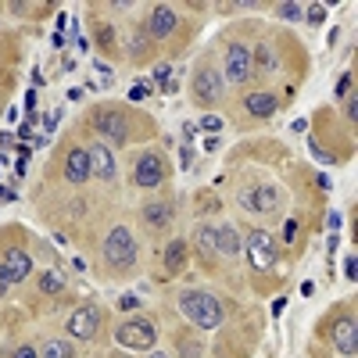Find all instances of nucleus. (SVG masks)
I'll return each mask as SVG.
<instances>
[{"label": "nucleus", "mask_w": 358, "mask_h": 358, "mask_svg": "<svg viewBox=\"0 0 358 358\" xmlns=\"http://www.w3.org/2000/svg\"><path fill=\"white\" fill-rule=\"evenodd\" d=\"M179 308H183V315L197 326V330H215V326L222 322V305L215 301L212 294L187 290L183 297H179Z\"/></svg>", "instance_id": "f257e3e1"}, {"label": "nucleus", "mask_w": 358, "mask_h": 358, "mask_svg": "<svg viewBox=\"0 0 358 358\" xmlns=\"http://www.w3.org/2000/svg\"><path fill=\"white\" fill-rule=\"evenodd\" d=\"M115 341L129 351H151L155 341H158V330H155L151 319H129L115 330Z\"/></svg>", "instance_id": "f03ea898"}, {"label": "nucleus", "mask_w": 358, "mask_h": 358, "mask_svg": "<svg viewBox=\"0 0 358 358\" xmlns=\"http://www.w3.org/2000/svg\"><path fill=\"white\" fill-rule=\"evenodd\" d=\"M104 258H108V265H115V268H129V265H133L136 244H133V233H129L126 226H115V229L108 233V241H104Z\"/></svg>", "instance_id": "7ed1b4c3"}, {"label": "nucleus", "mask_w": 358, "mask_h": 358, "mask_svg": "<svg viewBox=\"0 0 358 358\" xmlns=\"http://www.w3.org/2000/svg\"><path fill=\"white\" fill-rule=\"evenodd\" d=\"M248 258H251V265L258 268V273H265V268L276 265L280 248L273 244V236H268L265 229H251L248 233Z\"/></svg>", "instance_id": "20e7f679"}, {"label": "nucleus", "mask_w": 358, "mask_h": 358, "mask_svg": "<svg viewBox=\"0 0 358 358\" xmlns=\"http://www.w3.org/2000/svg\"><path fill=\"white\" fill-rule=\"evenodd\" d=\"M241 208H248V212H255V215L276 212V208H280V187H273V183L244 187V190H241Z\"/></svg>", "instance_id": "39448f33"}, {"label": "nucleus", "mask_w": 358, "mask_h": 358, "mask_svg": "<svg viewBox=\"0 0 358 358\" xmlns=\"http://www.w3.org/2000/svg\"><path fill=\"white\" fill-rule=\"evenodd\" d=\"M226 76L233 86H244L251 79V50L244 43H229L226 50Z\"/></svg>", "instance_id": "423d86ee"}, {"label": "nucleus", "mask_w": 358, "mask_h": 358, "mask_svg": "<svg viewBox=\"0 0 358 358\" xmlns=\"http://www.w3.org/2000/svg\"><path fill=\"white\" fill-rule=\"evenodd\" d=\"M94 129L115 143H126V115L115 108H97L94 111Z\"/></svg>", "instance_id": "0eeeda50"}, {"label": "nucleus", "mask_w": 358, "mask_h": 358, "mask_svg": "<svg viewBox=\"0 0 358 358\" xmlns=\"http://www.w3.org/2000/svg\"><path fill=\"white\" fill-rule=\"evenodd\" d=\"M97 330H101V308H97V305H83V308H76V312L69 315V334H72V337L90 341Z\"/></svg>", "instance_id": "6e6552de"}, {"label": "nucleus", "mask_w": 358, "mask_h": 358, "mask_svg": "<svg viewBox=\"0 0 358 358\" xmlns=\"http://www.w3.org/2000/svg\"><path fill=\"white\" fill-rule=\"evenodd\" d=\"M194 97L197 104H219L222 101V79L212 69H197L194 72Z\"/></svg>", "instance_id": "1a4fd4ad"}, {"label": "nucleus", "mask_w": 358, "mask_h": 358, "mask_svg": "<svg viewBox=\"0 0 358 358\" xmlns=\"http://www.w3.org/2000/svg\"><path fill=\"white\" fill-rule=\"evenodd\" d=\"M133 179H136V187H143V190L162 187V179H165L162 155H140L136 158V169H133Z\"/></svg>", "instance_id": "9d476101"}, {"label": "nucleus", "mask_w": 358, "mask_h": 358, "mask_svg": "<svg viewBox=\"0 0 358 358\" xmlns=\"http://www.w3.org/2000/svg\"><path fill=\"white\" fill-rule=\"evenodd\" d=\"M86 155H90V172H94V176H101L104 183H111V179L118 176V169H115V155L108 151L104 143L86 147Z\"/></svg>", "instance_id": "9b49d317"}, {"label": "nucleus", "mask_w": 358, "mask_h": 358, "mask_svg": "<svg viewBox=\"0 0 358 358\" xmlns=\"http://www.w3.org/2000/svg\"><path fill=\"white\" fill-rule=\"evenodd\" d=\"M4 268H8L11 283H22V280H29V273H33V258H29V251H22V248H11L4 255Z\"/></svg>", "instance_id": "f8f14e48"}, {"label": "nucleus", "mask_w": 358, "mask_h": 358, "mask_svg": "<svg viewBox=\"0 0 358 358\" xmlns=\"http://www.w3.org/2000/svg\"><path fill=\"white\" fill-rule=\"evenodd\" d=\"M90 176H94V172H90V155L83 151V147H76V151H69V158H65V179H69V183H86V179Z\"/></svg>", "instance_id": "ddd939ff"}, {"label": "nucleus", "mask_w": 358, "mask_h": 358, "mask_svg": "<svg viewBox=\"0 0 358 358\" xmlns=\"http://www.w3.org/2000/svg\"><path fill=\"white\" fill-rule=\"evenodd\" d=\"M241 251H244V244H241V236H236V229H233V226H219V229H215V255L236 258Z\"/></svg>", "instance_id": "4468645a"}, {"label": "nucleus", "mask_w": 358, "mask_h": 358, "mask_svg": "<svg viewBox=\"0 0 358 358\" xmlns=\"http://www.w3.org/2000/svg\"><path fill=\"white\" fill-rule=\"evenodd\" d=\"M334 344H337V351H344L348 358L355 355V319H351V315L334 322Z\"/></svg>", "instance_id": "2eb2a0df"}, {"label": "nucleus", "mask_w": 358, "mask_h": 358, "mask_svg": "<svg viewBox=\"0 0 358 358\" xmlns=\"http://www.w3.org/2000/svg\"><path fill=\"white\" fill-rule=\"evenodd\" d=\"M172 29H176V11L172 8H155V15H151V36L165 40V36H172Z\"/></svg>", "instance_id": "dca6fc26"}, {"label": "nucleus", "mask_w": 358, "mask_h": 358, "mask_svg": "<svg viewBox=\"0 0 358 358\" xmlns=\"http://www.w3.org/2000/svg\"><path fill=\"white\" fill-rule=\"evenodd\" d=\"M255 65H258V72L273 76V72H280V57H276V50L268 47V43H258V50L251 54V69H255Z\"/></svg>", "instance_id": "f3484780"}, {"label": "nucleus", "mask_w": 358, "mask_h": 358, "mask_svg": "<svg viewBox=\"0 0 358 358\" xmlns=\"http://www.w3.org/2000/svg\"><path fill=\"white\" fill-rule=\"evenodd\" d=\"M165 268L172 276H179L187 268V244L183 241H172L169 248H165Z\"/></svg>", "instance_id": "a211bd4d"}, {"label": "nucleus", "mask_w": 358, "mask_h": 358, "mask_svg": "<svg viewBox=\"0 0 358 358\" xmlns=\"http://www.w3.org/2000/svg\"><path fill=\"white\" fill-rule=\"evenodd\" d=\"M143 222L151 226V229H162L172 222V204H147L143 208Z\"/></svg>", "instance_id": "6ab92c4d"}, {"label": "nucleus", "mask_w": 358, "mask_h": 358, "mask_svg": "<svg viewBox=\"0 0 358 358\" xmlns=\"http://www.w3.org/2000/svg\"><path fill=\"white\" fill-rule=\"evenodd\" d=\"M248 111L255 115V118H268L276 111V97L273 94H251L248 97Z\"/></svg>", "instance_id": "aec40b11"}, {"label": "nucleus", "mask_w": 358, "mask_h": 358, "mask_svg": "<svg viewBox=\"0 0 358 358\" xmlns=\"http://www.w3.org/2000/svg\"><path fill=\"white\" fill-rule=\"evenodd\" d=\"M194 248H197L201 258H212V255H215V229H212V226H197Z\"/></svg>", "instance_id": "412c9836"}, {"label": "nucleus", "mask_w": 358, "mask_h": 358, "mask_svg": "<svg viewBox=\"0 0 358 358\" xmlns=\"http://www.w3.org/2000/svg\"><path fill=\"white\" fill-rule=\"evenodd\" d=\"M40 290L43 294H62L65 290V273L62 268H47V273H40Z\"/></svg>", "instance_id": "4be33fe9"}, {"label": "nucleus", "mask_w": 358, "mask_h": 358, "mask_svg": "<svg viewBox=\"0 0 358 358\" xmlns=\"http://www.w3.org/2000/svg\"><path fill=\"white\" fill-rule=\"evenodd\" d=\"M155 83H158L162 94H176V76H172L169 65H158V69H155Z\"/></svg>", "instance_id": "5701e85b"}, {"label": "nucleus", "mask_w": 358, "mask_h": 358, "mask_svg": "<svg viewBox=\"0 0 358 358\" xmlns=\"http://www.w3.org/2000/svg\"><path fill=\"white\" fill-rule=\"evenodd\" d=\"M43 358H72V344H65V341H50V344L43 348Z\"/></svg>", "instance_id": "b1692460"}, {"label": "nucleus", "mask_w": 358, "mask_h": 358, "mask_svg": "<svg viewBox=\"0 0 358 358\" xmlns=\"http://www.w3.org/2000/svg\"><path fill=\"white\" fill-rule=\"evenodd\" d=\"M308 25H322L326 22V8L322 4H312V8H305V15H301Z\"/></svg>", "instance_id": "393cba45"}, {"label": "nucleus", "mask_w": 358, "mask_h": 358, "mask_svg": "<svg viewBox=\"0 0 358 358\" xmlns=\"http://www.w3.org/2000/svg\"><path fill=\"white\" fill-rule=\"evenodd\" d=\"M276 15H280V18H287V22H297V18L305 15V8H301V4H280V8H276Z\"/></svg>", "instance_id": "a878e982"}, {"label": "nucleus", "mask_w": 358, "mask_h": 358, "mask_svg": "<svg viewBox=\"0 0 358 358\" xmlns=\"http://www.w3.org/2000/svg\"><path fill=\"white\" fill-rule=\"evenodd\" d=\"M97 43H101V50H115V33H111V25H101V29H97Z\"/></svg>", "instance_id": "bb28decb"}, {"label": "nucleus", "mask_w": 358, "mask_h": 358, "mask_svg": "<svg viewBox=\"0 0 358 358\" xmlns=\"http://www.w3.org/2000/svg\"><path fill=\"white\" fill-rule=\"evenodd\" d=\"M197 129H204V133H212V136H215V133L222 129V118H219V115H204Z\"/></svg>", "instance_id": "cd10ccee"}, {"label": "nucleus", "mask_w": 358, "mask_h": 358, "mask_svg": "<svg viewBox=\"0 0 358 358\" xmlns=\"http://www.w3.org/2000/svg\"><path fill=\"white\" fill-rule=\"evenodd\" d=\"M140 305V297L136 294H122V297H118V308H122V312H133Z\"/></svg>", "instance_id": "c85d7f7f"}, {"label": "nucleus", "mask_w": 358, "mask_h": 358, "mask_svg": "<svg viewBox=\"0 0 358 358\" xmlns=\"http://www.w3.org/2000/svg\"><path fill=\"white\" fill-rule=\"evenodd\" d=\"M147 94H151V86H147V83H136V86L129 90V101H143Z\"/></svg>", "instance_id": "c756f323"}, {"label": "nucleus", "mask_w": 358, "mask_h": 358, "mask_svg": "<svg viewBox=\"0 0 358 358\" xmlns=\"http://www.w3.org/2000/svg\"><path fill=\"white\" fill-rule=\"evenodd\" d=\"M179 348H183V355H187V358H197V355H201V341H183Z\"/></svg>", "instance_id": "7c9ffc66"}, {"label": "nucleus", "mask_w": 358, "mask_h": 358, "mask_svg": "<svg viewBox=\"0 0 358 358\" xmlns=\"http://www.w3.org/2000/svg\"><path fill=\"white\" fill-rule=\"evenodd\" d=\"M355 268H358V258H355V255H348V262H344V276H348V280H355V276H358Z\"/></svg>", "instance_id": "2f4dec72"}, {"label": "nucleus", "mask_w": 358, "mask_h": 358, "mask_svg": "<svg viewBox=\"0 0 358 358\" xmlns=\"http://www.w3.org/2000/svg\"><path fill=\"white\" fill-rule=\"evenodd\" d=\"M57 122H62V111H47V115H43V126H47V129H54Z\"/></svg>", "instance_id": "473e14b6"}, {"label": "nucleus", "mask_w": 358, "mask_h": 358, "mask_svg": "<svg viewBox=\"0 0 358 358\" xmlns=\"http://www.w3.org/2000/svg\"><path fill=\"white\" fill-rule=\"evenodd\" d=\"M348 90H351V72H344V76H341V83H337V97H344Z\"/></svg>", "instance_id": "72a5a7b5"}, {"label": "nucleus", "mask_w": 358, "mask_h": 358, "mask_svg": "<svg viewBox=\"0 0 358 358\" xmlns=\"http://www.w3.org/2000/svg\"><path fill=\"white\" fill-rule=\"evenodd\" d=\"M8 287H11V280H8V268H4V262H0V297L8 294Z\"/></svg>", "instance_id": "f704fd0d"}, {"label": "nucleus", "mask_w": 358, "mask_h": 358, "mask_svg": "<svg viewBox=\"0 0 358 358\" xmlns=\"http://www.w3.org/2000/svg\"><path fill=\"white\" fill-rule=\"evenodd\" d=\"M294 233H297V222H294V219H287V226H283V241H287V244L294 241Z\"/></svg>", "instance_id": "c9c22d12"}, {"label": "nucleus", "mask_w": 358, "mask_h": 358, "mask_svg": "<svg viewBox=\"0 0 358 358\" xmlns=\"http://www.w3.org/2000/svg\"><path fill=\"white\" fill-rule=\"evenodd\" d=\"M133 57H140V54H147V36H136V47L129 50Z\"/></svg>", "instance_id": "e433bc0d"}, {"label": "nucleus", "mask_w": 358, "mask_h": 358, "mask_svg": "<svg viewBox=\"0 0 358 358\" xmlns=\"http://www.w3.org/2000/svg\"><path fill=\"white\" fill-rule=\"evenodd\" d=\"M179 165H183V169L194 165V151H190V147H183V158H179Z\"/></svg>", "instance_id": "4c0bfd02"}, {"label": "nucleus", "mask_w": 358, "mask_h": 358, "mask_svg": "<svg viewBox=\"0 0 358 358\" xmlns=\"http://www.w3.org/2000/svg\"><path fill=\"white\" fill-rule=\"evenodd\" d=\"M15 358H40V355H36L33 348H29V344H25V348H18V351H15Z\"/></svg>", "instance_id": "58836bf2"}, {"label": "nucleus", "mask_w": 358, "mask_h": 358, "mask_svg": "<svg viewBox=\"0 0 358 358\" xmlns=\"http://www.w3.org/2000/svg\"><path fill=\"white\" fill-rule=\"evenodd\" d=\"M194 133H197V126H194V122H183V136L194 140Z\"/></svg>", "instance_id": "ea45409f"}, {"label": "nucleus", "mask_w": 358, "mask_h": 358, "mask_svg": "<svg viewBox=\"0 0 358 358\" xmlns=\"http://www.w3.org/2000/svg\"><path fill=\"white\" fill-rule=\"evenodd\" d=\"M97 72H101V76H104V83H108V79H111V69H108V65H104V62H97Z\"/></svg>", "instance_id": "a19ab883"}, {"label": "nucleus", "mask_w": 358, "mask_h": 358, "mask_svg": "<svg viewBox=\"0 0 358 358\" xmlns=\"http://www.w3.org/2000/svg\"><path fill=\"white\" fill-rule=\"evenodd\" d=\"M11 143H15V136H11V133H0V147H11Z\"/></svg>", "instance_id": "79ce46f5"}, {"label": "nucleus", "mask_w": 358, "mask_h": 358, "mask_svg": "<svg viewBox=\"0 0 358 358\" xmlns=\"http://www.w3.org/2000/svg\"><path fill=\"white\" fill-rule=\"evenodd\" d=\"M147 358H169L165 351H151V355H147Z\"/></svg>", "instance_id": "37998d69"}]
</instances>
